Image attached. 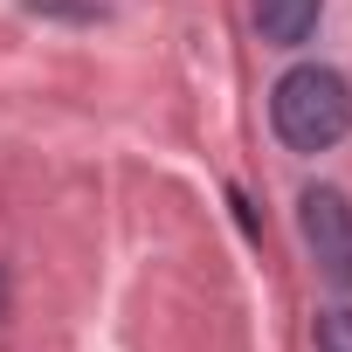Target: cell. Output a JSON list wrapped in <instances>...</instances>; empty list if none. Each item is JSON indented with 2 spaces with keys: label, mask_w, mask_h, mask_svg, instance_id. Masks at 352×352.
<instances>
[{
  "label": "cell",
  "mask_w": 352,
  "mask_h": 352,
  "mask_svg": "<svg viewBox=\"0 0 352 352\" xmlns=\"http://www.w3.org/2000/svg\"><path fill=\"white\" fill-rule=\"evenodd\" d=\"M270 124L290 152H331L352 131V83L331 63H297L270 90Z\"/></svg>",
  "instance_id": "6da1fadb"
},
{
  "label": "cell",
  "mask_w": 352,
  "mask_h": 352,
  "mask_svg": "<svg viewBox=\"0 0 352 352\" xmlns=\"http://www.w3.org/2000/svg\"><path fill=\"white\" fill-rule=\"evenodd\" d=\"M297 228H304V249L324 270V283L352 290V201L338 187H304L297 194Z\"/></svg>",
  "instance_id": "7a4b0ae2"
},
{
  "label": "cell",
  "mask_w": 352,
  "mask_h": 352,
  "mask_svg": "<svg viewBox=\"0 0 352 352\" xmlns=\"http://www.w3.org/2000/svg\"><path fill=\"white\" fill-rule=\"evenodd\" d=\"M318 14H324V0H256V28H263V42H276V49L311 42V35H318Z\"/></svg>",
  "instance_id": "3957f363"
},
{
  "label": "cell",
  "mask_w": 352,
  "mask_h": 352,
  "mask_svg": "<svg viewBox=\"0 0 352 352\" xmlns=\"http://www.w3.org/2000/svg\"><path fill=\"white\" fill-rule=\"evenodd\" d=\"M311 345H318V352H352V304H331V311H318V324H311Z\"/></svg>",
  "instance_id": "277c9868"
},
{
  "label": "cell",
  "mask_w": 352,
  "mask_h": 352,
  "mask_svg": "<svg viewBox=\"0 0 352 352\" xmlns=\"http://www.w3.org/2000/svg\"><path fill=\"white\" fill-rule=\"evenodd\" d=\"M8 311H14V283H8V270H0V324H8Z\"/></svg>",
  "instance_id": "5b68a950"
}]
</instances>
